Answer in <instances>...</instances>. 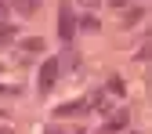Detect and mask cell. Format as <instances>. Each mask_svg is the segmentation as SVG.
Segmentation results:
<instances>
[{"label":"cell","mask_w":152,"mask_h":134,"mask_svg":"<svg viewBox=\"0 0 152 134\" xmlns=\"http://www.w3.org/2000/svg\"><path fill=\"white\" fill-rule=\"evenodd\" d=\"M11 7L18 11V15H36V11H40V0H11Z\"/></svg>","instance_id":"obj_3"},{"label":"cell","mask_w":152,"mask_h":134,"mask_svg":"<svg viewBox=\"0 0 152 134\" xmlns=\"http://www.w3.org/2000/svg\"><path fill=\"white\" fill-rule=\"evenodd\" d=\"M105 4H109V7H116V11H123V7L130 4V0H105Z\"/></svg>","instance_id":"obj_11"},{"label":"cell","mask_w":152,"mask_h":134,"mask_svg":"<svg viewBox=\"0 0 152 134\" xmlns=\"http://www.w3.org/2000/svg\"><path fill=\"white\" fill-rule=\"evenodd\" d=\"M141 15H145L141 7H130V11L123 15V26H134V22H141Z\"/></svg>","instance_id":"obj_7"},{"label":"cell","mask_w":152,"mask_h":134,"mask_svg":"<svg viewBox=\"0 0 152 134\" xmlns=\"http://www.w3.org/2000/svg\"><path fill=\"white\" fill-rule=\"evenodd\" d=\"M109 91L112 94H123V80H109Z\"/></svg>","instance_id":"obj_10"},{"label":"cell","mask_w":152,"mask_h":134,"mask_svg":"<svg viewBox=\"0 0 152 134\" xmlns=\"http://www.w3.org/2000/svg\"><path fill=\"white\" fill-rule=\"evenodd\" d=\"M72 33H76V15H72L69 0H65V4L58 7V36H62L65 44H69V40H72Z\"/></svg>","instance_id":"obj_2"},{"label":"cell","mask_w":152,"mask_h":134,"mask_svg":"<svg viewBox=\"0 0 152 134\" xmlns=\"http://www.w3.org/2000/svg\"><path fill=\"white\" fill-rule=\"evenodd\" d=\"M80 29H87V33H98V29H102V22H98L94 15H83V18H80Z\"/></svg>","instance_id":"obj_6"},{"label":"cell","mask_w":152,"mask_h":134,"mask_svg":"<svg viewBox=\"0 0 152 134\" xmlns=\"http://www.w3.org/2000/svg\"><path fill=\"white\" fill-rule=\"evenodd\" d=\"M4 15H7V0H0V22H4Z\"/></svg>","instance_id":"obj_12"},{"label":"cell","mask_w":152,"mask_h":134,"mask_svg":"<svg viewBox=\"0 0 152 134\" xmlns=\"http://www.w3.org/2000/svg\"><path fill=\"white\" fill-rule=\"evenodd\" d=\"M22 47H26V51H40V47H44V40H40V36H36V40H26Z\"/></svg>","instance_id":"obj_8"},{"label":"cell","mask_w":152,"mask_h":134,"mask_svg":"<svg viewBox=\"0 0 152 134\" xmlns=\"http://www.w3.org/2000/svg\"><path fill=\"white\" fill-rule=\"evenodd\" d=\"M58 58H47L44 65H40V80H36V91H40V94H47L51 87H54V80H58Z\"/></svg>","instance_id":"obj_1"},{"label":"cell","mask_w":152,"mask_h":134,"mask_svg":"<svg viewBox=\"0 0 152 134\" xmlns=\"http://www.w3.org/2000/svg\"><path fill=\"white\" fill-rule=\"evenodd\" d=\"M80 4H83V7H94V4H98V0H80Z\"/></svg>","instance_id":"obj_13"},{"label":"cell","mask_w":152,"mask_h":134,"mask_svg":"<svg viewBox=\"0 0 152 134\" xmlns=\"http://www.w3.org/2000/svg\"><path fill=\"white\" fill-rule=\"evenodd\" d=\"M91 102H69V105H58V112L54 116H76V112H83Z\"/></svg>","instance_id":"obj_4"},{"label":"cell","mask_w":152,"mask_h":134,"mask_svg":"<svg viewBox=\"0 0 152 134\" xmlns=\"http://www.w3.org/2000/svg\"><path fill=\"white\" fill-rule=\"evenodd\" d=\"M109 130H120V127H127V109H120V112H112V120L105 123Z\"/></svg>","instance_id":"obj_5"},{"label":"cell","mask_w":152,"mask_h":134,"mask_svg":"<svg viewBox=\"0 0 152 134\" xmlns=\"http://www.w3.org/2000/svg\"><path fill=\"white\" fill-rule=\"evenodd\" d=\"M11 36H15V29H11V26H0V44H4V40H11Z\"/></svg>","instance_id":"obj_9"}]
</instances>
